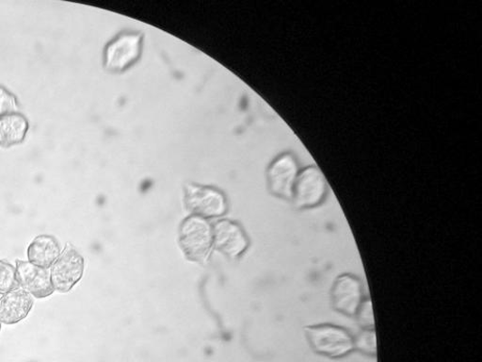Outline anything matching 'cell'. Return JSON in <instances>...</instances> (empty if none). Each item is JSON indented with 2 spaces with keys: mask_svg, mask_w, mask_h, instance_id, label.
<instances>
[{
  "mask_svg": "<svg viewBox=\"0 0 482 362\" xmlns=\"http://www.w3.org/2000/svg\"><path fill=\"white\" fill-rule=\"evenodd\" d=\"M187 203L192 210L206 215H219L225 212L227 203L222 192L216 189L188 185L186 189Z\"/></svg>",
  "mask_w": 482,
  "mask_h": 362,
  "instance_id": "cell-8",
  "label": "cell"
},
{
  "mask_svg": "<svg viewBox=\"0 0 482 362\" xmlns=\"http://www.w3.org/2000/svg\"><path fill=\"white\" fill-rule=\"evenodd\" d=\"M59 240L50 234L38 235L28 248L29 262L38 268L50 269L62 254Z\"/></svg>",
  "mask_w": 482,
  "mask_h": 362,
  "instance_id": "cell-10",
  "label": "cell"
},
{
  "mask_svg": "<svg viewBox=\"0 0 482 362\" xmlns=\"http://www.w3.org/2000/svg\"><path fill=\"white\" fill-rule=\"evenodd\" d=\"M328 194V183L317 165L301 169L295 182L292 201L299 210H310L321 206Z\"/></svg>",
  "mask_w": 482,
  "mask_h": 362,
  "instance_id": "cell-3",
  "label": "cell"
},
{
  "mask_svg": "<svg viewBox=\"0 0 482 362\" xmlns=\"http://www.w3.org/2000/svg\"><path fill=\"white\" fill-rule=\"evenodd\" d=\"M354 349L368 356H376L377 338L375 329H362L354 337Z\"/></svg>",
  "mask_w": 482,
  "mask_h": 362,
  "instance_id": "cell-13",
  "label": "cell"
},
{
  "mask_svg": "<svg viewBox=\"0 0 482 362\" xmlns=\"http://www.w3.org/2000/svg\"><path fill=\"white\" fill-rule=\"evenodd\" d=\"M365 299L363 283L358 277L346 273L335 279L331 289V301L334 310L354 318Z\"/></svg>",
  "mask_w": 482,
  "mask_h": 362,
  "instance_id": "cell-5",
  "label": "cell"
},
{
  "mask_svg": "<svg viewBox=\"0 0 482 362\" xmlns=\"http://www.w3.org/2000/svg\"><path fill=\"white\" fill-rule=\"evenodd\" d=\"M14 96L6 90L0 88V118L16 110Z\"/></svg>",
  "mask_w": 482,
  "mask_h": 362,
  "instance_id": "cell-15",
  "label": "cell"
},
{
  "mask_svg": "<svg viewBox=\"0 0 482 362\" xmlns=\"http://www.w3.org/2000/svg\"><path fill=\"white\" fill-rule=\"evenodd\" d=\"M357 321L363 329H374V316L372 303L370 298H366L360 306L356 316Z\"/></svg>",
  "mask_w": 482,
  "mask_h": 362,
  "instance_id": "cell-14",
  "label": "cell"
},
{
  "mask_svg": "<svg viewBox=\"0 0 482 362\" xmlns=\"http://www.w3.org/2000/svg\"><path fill=\"white\" fill-rule=\"evenodd\" d=\"M84 273V258L72 245L67 244L53 265L51 277L55 291L66 294L82 279Z\"/></svg>",
  "mask_w": 482,
  "mask_h": 362,
  "instance_id": "cell-6",
  "label": "cell"
},
{
  "mask_svg": "<svg viewBox=\"0 0 482 362\" xmlns=\"http://www.w3.org/2000/svg\"><path fill=\"white\" fill-rule=\"evenodd\" d=\"M143 35L140 32L125 31L117 34L106 46L104 65L111 73H123L140 58Z\"/></svg>",
  "mask_w": 482,
  "mask_h": 362,
  "instance_id": "cell-2",
  "label": "cell"
},
{
  "mask_svg": "<svg viewBox=\"0 0 482 362\" xmlns=\"http://www.w3.org/2000/svg\"><path fill=\"white\" fill-rule=\"evenodd\" d=\"M0 330H2V322H0Z\"/></svg>",
  "mask_w": 482,
  "mask_h": 362,
  "instance_id": "cell-16",
  "label": "cell"
},
{
  "mask_svg": "<svg viewBox=\"0 0 482 362\" xmlns=\"http://www.w3.org/2000/svg\"><path fill=\"white\" fill-rule=\"evenodd\" d=\"M34 305V298L24 289L12 292L0 298V322L15 325L26 319Z\"/></svg>",
  "mask_w": 482,
  "mask_h": 362,
  "instance_id": "cell-9",
  "label": "cell"
},
{
  "mask_svg": "<svg viewBox=\"0 0 482 362\" xmlns=\"http://www.w3.org/2000/svg\"><path fill=\"white\" fill-rule=\"evenodd\" d=\"M301 167L297 156L284 152L270 163L267 171L269 189L275 197L292 201L294 188Z\"/></svg>",
  "mask_w": 482,
  "mask_h": 362,
  "instance_id": "cell-4",
  "label": "cell"
},
{
  "mask_svg": "<svg viewBox=\"0 0 482 362\" xmlns=\"http://www.w3.org/2000/svg\"><path fill=\"white\" fill-rule=\"evenodd\" d=\"M25 117L8 114L0 118V146L10 147L25 138L28 132Z\"/></svg>",
  "mask_w": 482,
  "mask_h": 362,
  "instance_id": "cell-11",
  "label": "cell"
},
{
  "mask_svg": "<svg viewBox=\"0 0 482 362\" xmlns=\"http://www.w3.org/2000/svg\"><path fill=\"white\" fill-rule=\"evenodd\" d=\"M15 263L16 279L24 291L38 299L46 298L54 294L55 289L48 269L38 268L26 260L16 259Z\"/></svg>",
  "mask_w": 482,
  "mask_h": 362,
  "instance_id": "cell-7",
  "label": "cell"
},
{
  "mask_svg": "<svg viewBox=\"0 0 482 362\" xmlns=\"http://www.w3.org/2000/svg\"><path fill=\"white\" fill-rule=\"evenodd\" d=\"M19 288L16 269L6 260H0V295L14 292Z\"/></svg>",
  "mask_w": 482,
  "mask_h": 362,
  "instance_id": "cell-12",
  "label": "cell"
},
{
  "mask_svg": "<svg viewBox=\"0 0 482 362\" xmlns=\"http://www.w3.org/2000/svg\"><path fill=\"white\" fill-rule=\"evenodd\" d=\"M308 343L315 353L342 358L354 351V337L345 328L333 324H318L305 328Z\"/></svg>",
  "mask_w": 482,
  "mask_h": 362,
  "instance_id": "cell-1",
  "label": "cell"
}]
</instances>
